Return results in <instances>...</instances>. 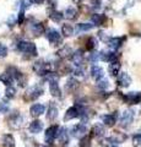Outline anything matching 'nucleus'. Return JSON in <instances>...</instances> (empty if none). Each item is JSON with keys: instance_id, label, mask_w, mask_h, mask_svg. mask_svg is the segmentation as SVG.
Returning a JSON list of instances; mask_svg holds the SVG:
<instances>
[{"instance_id": "obj_9", "label": "nucleus", "mask_w": 141, "mask_h": 147, "mask_svg": "<svg viewBox=\"0 0 141 147\" xmlns=\"http://www.w3.org/2000/svg\"><path fill=\"white\" fill-rule=\"evenodd\" d=\"M24 121H25V118L20 115V114H15L12 118H10V120H9V125H10L11 129L13 130H19L24 126Z\"/></svg>"}, {"instance_id": "obj_1", "label": "nucleus", "mask_w": 141, "mask_h": 147, "mask_svg": "<svg viewBox=\"0 0 141 147\" xmlns=\"http://www.w3.org/2000/svg\"><path fill=\"white\" fill-rule=\"evenodd\" d=\"M17 49L25 54L32 55V57L37 55V47H36V44L32 42H28V40H19L17 42Z\"/></svg>"}, {"instance_id": "obj_7", "label": "nucleus", "mask_w": 141, "mask_h": 147, "mask_svg": "<svg viewBox=\"0 0 141 147\" xmlns=\"http://www.w3.org/2000/svg\"><path fill=\"white\" fill-rule=\"evenodd\" d=\"M58 130H59V126H57V125H52V126H49L47 130H45L44 140H45V142H47L48 145H52V144H53L54 139L57 137Z\"/></svg>"}, {"instance_id": "obj_21", "label": "nucleus", "mask_w": 141, "mask_h": 147, "mask_svg": "<svg viewBox=\"0 0 141 147\" xmlns=\"http://www.w3.org/2000/svg\"><path fill=\"white\" fill-rule=\"evenodd\" d=\"M28 129H30V132H32V134H38V132H40L43 130V124L39 120H34L30 124Z\"/></svg>"}, {"instance_id": "obj_31", "label": "nucleus", "mask_w": 141, "mask_h": 147, "mask_svg": "<svg viewBox=\"0 0 141 147\" xmlns=\"http://www.w3.org/2000/svg\"><path fill=\"white\" fill-rule=\"evenodd\" d=\"M93 25L92 24H79L76 25V32H87V31H91L93 28Z\"/></svg>"}, {"instance_id": "obj_45", "label": "nucleus", "mask_w": 141, "mask_h": 147, "mask_svg": "<svg viewBox=\"0 0 141 147\" xmlns=\"http://www.w3.org/2000/svg\"><path fill=\"white\" fill-rule=\"evenodd\" d=\"M6 54H7V49L5 45H3V44H0V57H6Z\"/></svg>"}, {"instance_id": "obj_11", "label": "nucleus", "mask_w": 141, "mask_h": 147, "mask_svg": "<svg viewBox=\"0 0 141 147\" xmlns=\"http://www.w3.org/2000/svg\"><path fill=\"white\" fill-rule=\"evenodd\" d=\"M118 55L115 52H101L99 53V59L103 61H108V63H114L117 61V59H118Z\"/></svg>"}, {"instance_id": "obj_30", "label": "nucleus", "mask_w": 141, "mask_h": 147, "mask_svg": "<svg viewBox=\"0 0 141 147\" xmlns=\"http://www.w3.org/2000/svg\"><path fill=\"white\" fill-rule=\"evenodd\" d=\"M104 15H99V13H93L92 16H91V21H92L93 26H101L104 21Z\"/></svg>"}, {"instance_id": "obj_37", "label": "nucleus", "mask_w": 141, "mask_h": 147, "mask_svg": "<svg viewBox=\"0 0 141 147\" xmlns=\"http://www.w3.org/2000/svg\"><path fill=\"white\" fill-rule=\"evenodd\" d=\"M97 87L101 90H107L109 87V81L106 79V77H103V79L97 81Z\"/></svg>"}, {"instance_id": "obj_4", "label": "nucleus", "mask_w": 141, "mask_h": 147, "mask_svg": "<svg viewBox=\"0 0 141 147\" xmlns=\"http://www.w3.org/2000/svg\"><path fill=\"white\" fill-rule=\"evenodd\" d=\"M47 39L49 40V43L53 44V45L61 44V42H63V38H61L60 33H59L57 30H54V28L48 30V32H47Z\"/></svg>"}, {"instance_id": "obj_14", "label": "nucleus", "mask_w": 141, "mask_h": 147, "mask_svg": "<svg viewBox=\"0 0 141 147\" xmlns=\"http://www.w3.org/2000/svg\"><path fill=\"white\" fill-rule=\"evenodd\" d=\"M86 131H87V129H86V125L82 123L77 124L76 126L72 127V135L75 137H79V139H81V137H84L86 135Z\"/></svg>"}, {"instance_id": "obj_42", "label": "nucleus", "mask_w": 141, "mask_h": 147, "mask_svg": "<svg viewBox=\"0 0 141 147\" xmlns=\"http://www.w3.org/2000/svg\"><path fill=\"white\" fill-rule=\"evenodd\" d=\"M7 110H9V103L7 102L0 103V113H6Z\"/></svg>"}, {"instance_id": "obj_33", "label": "nucleus", "mask_w": 141, "mask_h": 147, "mask_svg": "<svg viewBox=\"0 0 141 147\" xmlns=\"http://www.w3.org/2000/svg\"><path fill=\"white\" fill-rule=\"evenodd\" d=\"M0 81H1L4 85H6L9 87V86H11L13 80H12V77L9 75L7 72H5V74H3V75H0Z\"/></svg>"}, {"instance_id": "obj_47", "label": "nucleus", "mask_w": 141, "mask_h": 147, "mask_svg": "<svg viewBox=\"0 0 141 147\" xmlns=\"http://www.w3.org/2000/svg\"><path fill=\"white\" fill-rule=\"evenodd\" d=\"M98 34H99V38H101V39L103 40V42H104V40H106V42L108 40V37L106 36V33H104L103 31H99V32H98Z\"/></svg>"}, {"instance_id": "obj_6", "label": "nucleus", "mask_w": 141, "mask_h": 147, "mask_svg": "<svg viewBox=\"0 0 141 147\" xmlns=\"http://www.w3.org/2000/svg\"><path fill=\"white\" fill-rule=\"evenodd\" d=\"M133 119H134V112L131 109H126L123 112L119 123L123 127H128L131 124V121H133Z\"/></svg>"}, {"instance_id": "obj_20", "label": "nucleus", "mask_w": 141, "mask_h": 147, "mask_svg": "<svg viewBox=\"0 0 141 147\" xmlns=\"http://www.w3.org/2000/svg\"><path fill=\"white\" fill-rule=\"evenodd\" d=\"M120 63L119 61H114V63H111L108 66V72L111 74V76H118L120 72Z\"/></svg>"}, {"instance_id": "obj_29", "label": "nucleus", "mask_w": 141, "mask_h": 147, "mask_svg": "<svg viewBox=\"0 0 141 147\" xmlns=\"http://www.w3.org/2000/svg\"><path fill=\"white\" fill-rule=\"evenodd\" d=\"M72 49L69 47V45H65V47H63L60 50H58V57H60V58H69L70 55H72Z\"/></svg>"}, {"instance_id": "obj_5", "label": "nucleus", "mask_w": 141, "mask_h": 147, "mask_svg": "<svg viewBox=\"0 0 141 147\" xmlns=\"http://www.w3.org/2000/svg\"><path fill=\"white\" fill-rule=\"evenodd\" d=\"M124 40H125V37H111V38H108L107 44L112 52H115L117 49H119L121 47Z\"/></svg>"}, {"instance_id": "obj_22", "label": "nucleus", "mask_w": 141, "mask_h": 147, "mask_svg": "<svg viewBox=\"0 0 141 147\" xmlns=\"http://www.w3.org/2000/svg\"><path fill=\"white\" fill-rule=\"evenodd\" d=\"M57 137H58V140L60 141L61 144H67V141H69V134H67V130L64 129V127H60L58 130Z\"/></svg>"}, {"instance_id": "obj_36", "label": "nucleus", "mask_w": 141, "mask_h": 147, "mask_svg": "<svg viewBox=\"0 0 141 147\" xmlns=\"http://www.w3.org/2000/svg\"><path fill=\"white\" fill-rule=\"evenodd\" d=\"M79 147H91V137L86 135L84 137H81V140L79 142Z\"/></svg>"}, {"instance_id": "obj_28", "label": "nucleus", "mask_w": 141, "mask_h": 147, "mask_svg": "<svg viewBox=\"0 0 141 147\" xmlns=\"http://www.w3.org/2000/svg\"><path fill=\"white\" fill-rule=\"evenodd\" d=\"M77 10L75 7H72V6H70V7H67L66 10H65V12L63 13V15H64L67 20H75V18L77 17Z\"/></svg>"}, {"instance_id": "obj_43", "label": "nucleus", "mask_w": 141, "mask_h": 147, "mask_svg": "<svg viewBox=\"0 0 141 147\" xmlns=\"http://www.w3.org/2000/svg\"><path fill=\"white\" fill-rule=\"evenodd\" d=\"M30 7V0H21V10H26Z\"/></svg>"}, {"instance_id": "obj_25", "label": "nucleus", "mask_w": 141, "mask_h": 147, "mask_svg": "<svg viewBox=\"0 0 141 147\" xmlns=\"http://www.w3.org/2000/svg\"><path fill=\"white\" fill-rule=\"evenodd\" d=\"M31 30H32V33L34 36H40L44 32V27L40 22H34V24L31 25Z\"/></svg>"}, {"instance_id": "obj_40", "label": "nucleus", "mask_w": 141, "mask_h": 147, "mask_svg": "<svg viewBox=\"0 0 141 147\" xmlns=\"http://www.w3.org/2000/svg\"><path fill=\"white\" fill-rule=\"evenodd\" d=\"M88 60L92 63V64H96L98 60H99V53L97 52H92L90 54V57H88Z\"/></svg>"}, {"instance_id": "obj_35", "label": "nucleus", "mask_w": 141, "mask_h": 147, "mask_svg": "<svg viewBox=\"0 0 141 147\" xmlns=\"http://www.w3.org/2000/svg\"><path fill=\"white\" fill-rule=\"evenodd\" d=\"M96 47H97V39L94 38V37H90V38L87 39V45H86V49L93 50V49H96Z\"/></svg>"}, {"instance_id": "obj_38", "label": "nucleus", "mask_w": 141, "mask_h": 147, "mask_svg": "<svg viewBox=\"0 0 141 147\" xmlns=\"http://www.w3.org/2000/svg\"><path fill=\"white\" fill-rule=\"evenodd\" d=\"M15 94H16V90L13 88L12 86H9L6 88V91H5V96L7 98H13L15 97Z\"/></svg>"}, {"instance_id": "obj_27", "label": "nucleus", "mask_w": 141, "mask_h": 147, "mask_svg": "<svg viewBox=\"0 0 141 147\" xmlns=\"http://www.w3.org/2000/svg\"><path fill=\"white\" fill-rule=\"evenodd\" d=\"M65 87H66V90H67V91H70V92L75 91L77 87H79V81H77L75 77H70V79H67Z\"/></svg>"}, {"instance_id": "obj_19", "label": "nucleus", "mask_w": 141, "mask_h": 147, "mask_svg": "<svg viewBox=\"0 0 141 147\" xmlns=\"http://www.w3.org/2000/svg\"><path fill=\"white\" fill-rule=\"evenodd\" d=\"M49 91H51V94L54 96V97H60L61 96V91L59 88L58 81H49Z\"/></svg>"}, {"instance_id": "obj_3", "label": "nucleus", "mask_w": 141, "mask_h": 147, "mask_svg": "<svg viewBox=\"0 0 141 147\" xmlns=\"http://www.w3.org/2000/svg\"><path fill=\"white\" fill-rule=\"evenodd\" d=\"M42 94H43V88L39 85H34L31 87V88L27 90L26 94H25V99L26 100H34L38 97H40Z\"/></svg>"}, {"instance_id": "obj_17", "label": "nucleus", "mask_w": 141, "mask_h": 147, "mask_svg": "<svg viewBox=\"0 0 141 147\" xmlns=\"http://www.w3.org/2000/svg\"><path fill=\"white\" fill-rule=\"evenodd\" d=\"M91 76H92L96 81L103 79V77H104V71H103V69L99 67L98 65H92V67H91Z\"/></svg>"}, {"instance_id": "obj_13", "label": "nucleus", "mask_w": 141, "mask_h": 147, "mask_svg": "<svg viewBox=\"0 0 141 147\" xmlns=\"http://www.w3.org/2000/svg\"><path fill=\"white\" fill-rule=\"evenodd\" d=\"M71 60L74 63V66H84V54H82V50L79 49L76 50L75 53H72L71 55Z\"/></svg>"}, {"instance_id": "obj_16", "label": "nucleus", "mask_w": 141, "mask_h": 147, "mask_svg": "<svg viewBox=\"0 0 141 147\" xmlns=\"http://www.w3.org/2000/svg\"><path fill=\"white\" fill-rule=\"evenodd\" d=\"M44 110H45V107H44L43 104L36 103V104H33L32 107H31L30 113H31V115H32V117L37 118V117H39V115H42V114L44 113Z\"/></svg>"}, {"instance_id": "obj_8", "label": "nucleus", "mask_w": 141, "mask_h": 147, "mask_svg": "<svg viewBox=\"0 0 141 147\" xmlns=\"http://www.w3.org/2000/svg\"><path fill=\"white\" fill-rule=\"evenodd\" d=\"M123 99L128 104H139L141 103V92H129L128 94L123 96Z\"/></svg>"}, {"instance_id": "obj_49", "label": "nucleus", "mask_w": 141, "mask_h": 147, "mask_svg": "<svg viewBox=\"0 0 141 147\" xmlns=\"http://www.w3.org/2000/svg\"><path fill=\"white\" fill-rule=\"evenodd\" d=\"M109 141H111V140H109ZM106 146L107 147H119V146H118L117 144H113V142L111 141V144H108V141H107V144H106Z\"/></svg>"}, {"instance_id": "obj_18", "label": "nucleus", "mask_w": 141, "mask_h": 147, "mask_svg": "<svg viewBox=\"0 0 141 147\" xmlns=\"http://www.w3.org/2000/svg\"><path fill=\"white\" fill-rule=\"evenodd\" d=\"M111 140L113 144H121V142H124L126 140V135L124 132H120V131H113V134L111 136Z\"/></svg>"}, {"instance_id": "obj_12", "label": "nucleus", "mask_w": 141, "mask_h": 147, "mask_svg": "<svg viewBox=\"0 0 141 147\" xmlns=\"http://www.w3.org/2000/svg\"><path fill=\"white\" fill-rule=\"evenodd\" d=\"M80 117V112H79V108L74 105V107H70L69 109L65 112V115H64V120L65 121H69L71 119H75V118H79Z\"/></svg>"}, {"instance_id": "obj_46", "label": "nucleus", "mask_w": 141, "mask_h": 147, "mask_svg": "<svg viewBox=\"0 0 141 147\" xmlns=\"http://www.w3.org/2000/svg\"><path fill=\"white\" fill-rule=\"evenodd\" d=\"M91 5L92 6L96 5V9L101 7V0H91Z\"/></svg>"}, {"instance_id": "obj_41", "label": "nucleus", "mask_w": 141, "mask_h": 147, "mask_svg": "<svg viewBox=\"0 0 141 147\" xmlns=\"http://www.w3.org/2000/svg\"><path fill=\"white\" fill-rule=\"evenodd\" d=\"M133 144L134 147H141V134H136L133 137Z\"/></svg>"}, {"instance_id": "obj_15", "label": "nucleus", "mask_w": 141, "mask_h": 147, "mask_svg": "<svg viewBox=\"0 0 141 147\" xmlns=\"http://www.w3.org/2000/svg\"><path fill=\"white\" fill-rule=\"evenodd\" d=\"M101 120L106 126H113L117 121V113L114 114H104L101 117Z\"/></svg>"}, {"instance_id": "obj_2", "label": "nucleus", "mask_w": 141, "mask_h": 147, "mask_svg": "<svg viewBox=\"0 0 141 147\" xmlns=\"http://www.w3.org/2000/svg\"><path fill=\"white\" fill-rule=\"evenodd\" d=\"M33 69H34V71L37 72V75H39V76H45L48 72L53 71L52 63H47L44 60H38L37 63H34Z\"/></svg>"}, {"instance_id": "obj_23", "label": "nucleus", "mask_w": 141, "mask_h": 147, "mask_svg": "<svg viewBox=\"0 0 141 147\" xmlns=\"http://www.w3.org/2000/svg\"><path fill=\"white\" fill-rule=\"evenodd\" d=\"M104 134H106V129H104V126L102 125V124H96V125L92 127V134H91L92 136L101 137Z\"/></svg>"}, {"instance_id": "obj_50", "label": "nucleus", "mask_w": 141, "mask_h": 147, "mask_svg": "<svg viewBox=\"0 0 141 147\" xmlns=\"http://www.w3.org/2000/svg\"><path fill=\"white\" fill-rule=\"evenodd\" d=\"M49 1H51V6L55 9V6H57V1H55V0H49Z\"/></svg>"}, {"instance_id": "obj_51", "label": "nucleus", "mask_w": 141, "mask_h": 147, "mask_svg": "<svg viewBox=\"0 0 141 147\" xmlns=\"http://www.w3.org/2000/svg\"><path fill=\"white\" fill-rule=\"evenodd\" d=\"M72 1H74V3H75V4H79V3H80V1H81V0H72Z\"/></svg>"}, {"instance_id": "obj_10", "label": "nucleus", "mask_w": 141, "mask_h": 147, "mask_svg": "<svg viewBox=\"0 0 141 147\" xmlns=\"http://www.w3.org/2000/svg\"><path fill=\"white\" fill-rule=\"evenodd\" d=\"M117 84L119 85L120 87H129L131 85V77L129 76L128 72H119V75H118V79H117Z\"/></svg>"}, {"instance_id": "obj_32", "label": "nucleus", "mask_w": 141, "mask_h": 147, "mask_svg": "<svg viewBox=\"0 0 141 147\" xmlns=\"http://www.w3.org/2000/svg\"><path fill=\"white\" fill-rule=\"evenodd\" d=\"M49 17H51V20L54 21V22H60L63 18H64V15H63V12H59L57 10H53L51 12V15H49Z\"/></svg>"}, {"instance_id": "obj_34", "label": "nucleus", "mask_w": 141, "mask_h": 147, "mask_svg": "<svg viewBox=\"0 0 141 147\" xmlns=\"http://www.w3.org/2000/svg\"><path fill=\"white\" fill-rule=\"evenodd\" d=\"M61 32L65 37H70V36H72V33H74V28H72V26L65 24L61 27Z\"/></svg>"}, {"instance_id": "obj_24", "label": "nucleus", "mask_w": 141, "mask_h": 147, "mask_svg": "<svg viewBox=\"0 0 141 147\" xmlns=\"http://www.w3.org/2000/svg\"><path fill=\"white\" fill-rule=\"evenodd\" d=\"M3 146L4 147H15V139L10 134H5L3 136Z\"/></svg>"}, {"instance_id": "obj_48", "label": "nucleus", "mask_w": 141, "mask_h": 147, "mask_svg": "<svg viewBox=\"0 0 141 147\" xmlns=\"http://www.w3.org/2000/svg\"><path fill=\"white\" fill-rule=\"evenodd\" d=\"M30 3L37 4V5H39V4H43V3H44V0H30Z\"/></svg>"}, {"instance_id": "obj_26", "label": "nucleus", "mask_w": 141, "mask_h": 147, "mask_svg": "<svg viewBox=\"0 0 141 147\" xmlns=\"http://www.w3.org/2000/svg\"><path fill=\"white\" fill-rule=\"evenodd\" d=\"M47 118L48 120H55V119L58 118V108L55 107L54 104H51L48 108V113H47Z\"/></svg>"}, {"instance_id": "obj_44", "label": "nucleus", "mask_w": 141, "mask_h": 147, "mask_svg": "<svg viewBox=\"0 0 141 147\" xmlns=\"http://www.w3.org/2000/svg\"><path fill=\"white\" fill-rule=\"evenodd\" d=\"M24 20H25V11H24V10H20L19 18H17V22H19V25H22Z\"/></svg>"}, {"instance_id": "obj_52", "label": "nucleus", "mask_w": 141, "mask_h": 147, "mask_svg": "<svg viewBox=\"0 0 141 147\" xmlns=\"http://www.w3.org/2000/svg\"><path fill=\"white\" fill-rule=\"evenodd\" d=\"M38 147H49V146H45V145H39Z\"/></svg>"}, {"instance_id": "obj_39", "label": "nucleus", "mask_w": 141, "mask_h": 147, "mask_svg": "<svg viewBox=\"0 0 141 147\" xmlns=\"http://www.w3.org/2000/svg\"><path fill=\"white\" fill-rule=\"evenodd\" d=\"M72 74H74L75 76H84L85 74V70H84V66H75L72 69Z\"/></svg>"}]
</instances>
